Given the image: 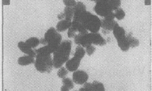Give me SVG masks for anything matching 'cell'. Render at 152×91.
<instances>
[{"instance_id":"obj_25","label":"cell","mask_w":152,"mask_h":91,"mask_svg":"<svg viewBox=\"0 0 152 91\" xmlns=\"http://www.w3.org/2000/svg\"><path fill=\"white\" fill-rule=\"evenodd\" d=\"M63 2L66 7H74L77 4L75 0H64Z\"/></svg>"},{"instance_id":"obj_16","label":"cell","mask_w":152,"mask_h":91,"mask_svg":"<svg viewBox=\"0 0 152 91\" xmlns=\"http://www.w3.org/2000/svg\"><path fill=\"white\" fill-rule=\"evenodd\" d=\"M63 12L65 15V20L72 21L74 15V7H66Z\"/></svg>"},{"instance_id":"obj_5","label":"cell","mask_w":152,"mask_h":91,"mask_svg":"<svg viewBox=\"0 0 152 91\" xmlns=\"http://www.w3.org/2000/svg\"><path fill=\"white\" fill-rule=\"evenodd\" d=\"M96 5L94 7V10L96 14L102 17H104L112 12L107 1H95Z\"/></svg>"},{"instance_id":"obj_17","label":"cell","mask_w":152,"mask_h":91,"mask_svg":"<svg viewBox=\"0 0 152 91\" xmlns=\"http://www.w3.org/2000/svg\"><path fill=\"white\" fill-rule=\"evenodd\" d=\"M126 39L128 41L130 47L131 48H135L138 47L140 45V41L138 39H137L134 37L132 36V33H130L126 36Z\"/></svg>"},{"instance_id":"obj_28","label":"cell","mask_w":152,"mask_h":91,"mask_svg":"<svg viewBox=\"0 0 152 91\" xmlns=\"http://www.w3.org/2000/svg\"><path fill=\"white\" fill-rule=\"evenodd\" d=\"M115 18V14H114L113 11L109 13L107 15L104 17V19H107V20H113L114 18Z\"/></svg>"},{"instance_id":"obj_3","label":"cell","mask_w":152,"mask_h":91,"mask_svg":"<svg viewBox=\"0 0 152 91\" xmlns=\"http://www.w3.org/2000/svg\"><path fill=\"white\" fill-rule=\"evenodd\" d=\"M34 64L37 70L41 73H50L53 67L52 56L51 54L47 53L37 54Z\"/></svg>"},{"instance_id":"obj_12","label":"cell","mask_w":152,"mask_h":91,"mask_svg":"<svg viewBox=\"0 0 152 91\" xmlns=\"http://www.w3.org/2000/svg\"><path fill=\"white\" fill-rule=\"evenodd\" d=\"M71 25L72 21L64 19L57 23L56 25V30L59 32L66 31V30L69 29Z\"/></svg>"},{"instance_id":"obj_19","label":"cell","mask_w":152,"mask_h":91,"mask_svg":"<svg viewBox=\"0 0 152 91\" xmlns=\"http://www.w3.org/2000/svg\"><path fill=\"white\" fill-rule=\"evenodd\" d=\"M26 43L32 49H34L40 44V40L36 37H31L26 41Z\"/></svg>"},{"instance_id":"obj_29","label":"cell","mask_w":152,"mask_h":91,"mask_svg":"<svg viewBox=\"0 0 152 91\" xmlns=\"http://www.w3.org/2000/svg\"><path fill=\"white\" fill-rule=\"evenodd\" d=\"M57 18H58V19L59 20H64V19L65 18V15H64V12L61 13H60V14H59L58 16H57Z\"/></svg>"},{"instance_id":"obj_31","label":"cell","mask_w":152,"mask_h":91,"mask_svg":"<svg viewBox=\"0 0 152 91\" xmlns=\"http://www.w3.org/2000/svg\"><path fill=\"white\" fill-rule=\"evenodd\" d=\"M102 33H104V34H109L110 33V31H105V30H104V29H102Z\"/></svg>"},{"instance_id":"obj_21","label":"cell","mask_w":152,"mask_h":91,"mask_svg":"<svg viewBox=\"0 0 152 91\" xmlns=\"http://www.w3.org/2000/svg\"><path fill=\"white\" fill-rule=\"evenodd\" d=\"M62 83L63 85L68 89L71 90L74 88V82L69 77H64L62 79Z\"/></svg>"},{"instance_id":"obj_8","label":"cell","mask_w":152,"mask_h":91,"mask_svg":"<svg viewBox=\"0 0 152 91\" xmlns=\"http://www.w3.org/2000/svg\"><path fill=\"white\" fill-rule=\"evenodd\" d=\"M81 61V59L74 56L72 58L69 59L66 62V68L71 72L77 71Z\"/></svg>"},{"instance_id":"obj_6","label":"cell","mask_w":152,"mask_h":91,"mask_svg":"<svg viewBox=\"0 0 152 91\" xmlns=\"http://www.w3.org/2000/svg\"><path fill=\"white\" fill-rule=\"evenodd\" d=\"M80 91H104L105 88L102 83L94 81L92 83H85L83 88L80 89Z\"/></svg>"},{"instance_id":"obj_22","label":"cell","mask_w":152,"mask_h":91,"mask_svg":"<svg viewBox=\"0 0 152 91\" xmlns=\"http://www.w3.org/2000/svg\"><path fill=\"white\" fill-rule=\"evenodd\" d=\"M114 14H115V18L119 20H122L125 16V12L122 9L120 8H119L115 10V12L114 13Z\"/></svg>"},{"instance_id":"obj_7","label":"cell","mask_w":152,"mask_h":91,"mask_svg":"<svg viewBox=\"0 0 152 91\" xmlns=\"http://www.w3.org/2000/svg\"><path fill=\"white\" fill-rule=\"evenodd\" d=\"M88 74L82 70L75 71L73 74V81L76 84H84L88 81Z\"/></svg>"},{"instance_id":"obj_20","label":"cell","mask_w":152,"mask_h":91,"mask_svg":"<svg viewBox=\"0 0 152 91\" xmlns=\"http://www.w3.org/2000/svg\"><path fill=\"white\" fill-rule=\"evenodd\" d=\"M110 8L112 11H115L119 8L121 5V1H116V0H109L107 1Z\"/></svg>"},{"instance_id":"obj_15","label":"cell","mask_w":152,"mask_h":91,"mask_svg":"<svg viewBox=\"0 0 152 91\" xmlns=\"http://www.w3.org/2000/svg\"><path fill=\"white\" fill-rule=\"evenodd\" d=\"M118 44L120 48L123 52L127 51L130 48L129 44L126 39V36L117 40Z\"/></svg>"},{"instance_id":"obj_13","label":"cell","mask_w":152,"mask_h":91,"mask_svg":"<svg viewBox=\"0 0 152 91\" xmlns=\"http://www.w3.org/2000/svg\"><path fill=\"white\" fill-rule=\"evenodd\" d=\"M18 63L20 66H26L31 64L34 63L35 59L34 57L30 56L29 55H25L19 57L18 59Z\"/></svg>"},{"instance_id":"obj_11","label":"cell","mask_w":152,"mask_h":91,"mask_svg":"<svg viewBox=\"0 0 152 91\" xmlns=\"http://www.w3.org/2000/svg\"><path fill=\"white\" fill-rule=\"evenodd\" d=\"M118 25L119 24L117 22L114 20H107V19L104 18L102 20L101 27L102 28V29L110 32V31H113V29Z\"/></svg>"},{"instance_id":"obj_27","label":"cell","mask_w":152,"mask_h":91,"mask_svg":"<svg viewBox=\"0 0 152 91\" xmlns=\"http://www.w3.org/2000/svg\"><path fill=\"white\" fill-rule=\"evenodd\" d=\"M76 32L74 30L72 29L71 28H69V29H68V31H67L68 38H74L75 36L76 35Z\"/></svg>"},{"instance_id":"obj_9","label":"cell","mask_w":152,"mask_h":91,"mask_svg":"<svg viewBox=\"0 0 152 91\" xmlns=\"http://www.w3.org/2000/svg\"><path fill=\"white\" fill-rule=\"evenodd\" d=\"M18 46L19 50H20L21 51L23 52V53L34 58L36 56L37 54L35 50H33L26 42L19 41L18 43Z\"/></svg>"},{"instance_id":"obj_4","label":"cell","mask_w":152,"mask_h":91,"mask_svg":"<svg viewBox=\"0 0 152 91\" xmlns=\"http://www.w3.org/2000/svg\"><path fill=\"white\" fill-rule=\"evenodd\" d=\"M44 39L53 52L57 50L62 42L61 35L53 27L50 28L45 33Z\"/></svg>"},{"instance_id":"obj_18","label":"cell","mask_w":152,"mask_h":91,"mask_svg":"<svg viewBox=\"0 0 152 91\" xmlns=\"http://www.w3.org/2000/svg\"><path fill=\"white\" fill-rule=\"evenodd\" d=\"M86 51L84 48L81 46H78L76 47V51L74 54V56L82 60L83 57H84Z\"/></svg>"},{"instance_id":"obj_24","label":"cell","mask_w":152,"mask_h":91,"mask_svg":"<svg viewBox=\"0 0 152 91\" xmlns=\"http://www.w3.org/2000/svg\"><path fill=\"white\" fill-rule=\"evenodd\" d=\"M68 72H69V71L67 70V69L65 67H61L60 69L58 71H57V76L59 78L63 79V78L65 77V76L67 75Z\"/></svg>"},{"instance_id":"obj_30","label":"cell","mask_w":152,"mask_h":91,"mask_svg":"<svg viewBox=\"0 0 152 91\" xmlns=\"http://www.w3.org/2000/svg\"><path fill=\"white\" fill-rule=\"evenodd\" d=\"M40 43H41V44H42V45H45V46L47 45V42L45 41L44 38V39H41L40 40Z\"/></svg>"},{"instance_id":"obj_26","label":"cell","mask_w":152,"mask_h":91,"mask_svg":"<svg viewBox=\"0 0 152 91\" xmlns=\"http://www.w3.org/2000/svg\"><path fill=\"white\" fill-rule=\"evenodd\" d=\"M95 50H96V48H95V47L91 45L89 46L86 48V51H86L87 54V55L90 56H91L94 53Z\"/></svg>"},{"instance_id":"obj_23","label":"cell","mask_w":152,"mask_h":91,"mask_svg":"<svg viewBox=\"0 0 152 91\" xmlns=\"http://www.w3.org/2000/svg\"><path fill=\"white\" fill-rule=\"evenodd\" d=\"M74 12L86 11V7L82 2H77L76 5L74 7Z\"/></svg>"},{"instance_id":"obj_10","label":"cell","mask_w":152,"mask_h":91,"mask_svg":"<svg viewBox=\"0 0 152 91\" xmlns=\"http://www.w3.org/2000/svg\"><path fill=\"white\" fill-rule=\"evenodd\" d=\"M92 44L102 46L107 44L106 40L99 33H89Z\"/></svg>"},{"instance_id":"obj_2","label":"cell","mask_w":152,"mask_h":91,"mask_svg":"<svg viewBox=\"0 0 152 91\" xmlns=\"http://www.w3.org/2000/svg\"><path fill=\"white\" fill-rule=\"evenodd\" d=\"M72 42L70 40L62 41L53 53V64L55 68H60L69 59Z\"/></svg>"},{"instance_id":"obj_1","label":"cell","mask_w":152,"mask_h":91,"mask_svg":"<svg viewBox=\"0 0 152 91\" xmlns=\"http://www.w3.org/2000/svg\"><path fill=\"white\" fill-rule=\"evenodd\" d=\"M73 21L81 23L91 33H98L102 25L99 18L87 11L74 12Z\"/></svg>"},{"instance_id":"obj_14","label":"cell","mask_w":152,"mask_h":91,"mask_svg":"<svg viewBox=\"0 0 152 91\" xmlns=\"http://www.w3.org/2000/svg\"><path fill=\"white\" fill-rule=\"evenodd\" d=\"M113 33L117 40H119L121 38L126 36V31L125 29L122 27L120 26L119 25L113 29Z\"/></svg>"}]
</instances>
